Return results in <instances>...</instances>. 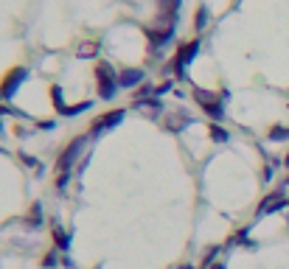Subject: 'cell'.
<instances>
[{"label": "cell", "mask_w": 289, "mask_h": 269, "mask_svg": "<svg viewBox=\"0 0 289 269\" xmlns=\"http://www.w3.org/2000/svg\"><path fill=\"white\" fill-rule=\"evenodd\" d=\"M99 50V45H82V50H79V56H93Z\"/></svg>", "instance_id": "obj_19"}, {"label": "cell", "mask_w": 289, "mask_h": 269, "mask_svg": "<svg viewBox=\"0 0 289 269\" xmlns=\"http://www.w3.org/2000/svg\"><path fill=\"white\" fill-rule=\"evenodd\" d=\"M90 106H93V101H82V104H76V106H65L59 115H82L85 110H90Z\"/></svg>", "instance_id": "obj_13"}, {"label": "cell", "mask_w": 289, "mask_h": 269, "mask_svg": "<svg viewBox=\"0 0 289 269\" xmlns=\"http://www.w3.org/2000/svg\"><path fill=\"white\" fill-rule=\"evenodd\" d=\"M85 143H87V138H76V140H71L68 146H65V152L59 154V163H57V185H59V188L68 185V180H71V168H73V163H76L79 152L85 149Z\"/></svg>", "instance_id": "obj_1"}, {"label": "cell", "mask_w": 289, "mask_h": 269, "mask_svg": "<svg viewBox=\"0 0 289 269\" xmlns=\"http://www.w3.org/2000/svg\"><path fill=\"white\" fill-rule=\"evenodd\" d=\"M281 208H286V199H283L281 194H269V196L261 202L258 216H264V213H275V210H281Z\"/></svg>", "instance_id": "obj_8"}, {"label": "cell", "mask_w": 289, "mask_h": 269, "mask_svg": "<svg viewBox=\"0 0 289 269\" xmlns=\"http://www.w3.org/2000/svg\"><path fill=\"white\" fill-rule=\"evenodd\" d=\"M0 96H3V90H0Z\"/></svg>", "instance_id": "obj_24"}, {"label": "cell", "mask_w": 289, "mask_h": 269, "mask_svg": "<svg viewBox=\"0 0 289 269\" xmlns=\"http://www.w3.org/2000/svg\"><path fill=\"white\" fill-rule=\"evenodd\" d=\"M269 140H289V126H275V129H269Z\"/></svg>", "instance_id": "obj_14"}, {"label": "cell", "mask_w": 289, "mask_h": 269, "mask_svg": "<svg viewBox=\"0 0 289 269\" xmlns=\"http://www.w3.org/2000/svg\"><path fill=\"white\" fill-rule=\"evenodd\" d=\"M54 244H57V250H62V252L71 247V236L65 233L59 224H54Z\"/></svg>", "instance_id": "obj_11"}, {"label": "cell", "mask_w": 289, "mask_h": 269, "mask_svg": "<svg viewBox=\"0 0 289 269\" xmlns=\"http://www.w3.org/2000/svg\"><path fill=\"white\" fill-rule=\"evenodd\" d=\"M211 138H213L216 143H225V140H227V132L219 126V124H213V126H211Z\"/></svg>", "instance_id": "obj_15"}, {"label": "cell", "mask_w": 289, "mask_h": 269, "mask_svg": "<svg viewBox=\"0 0 289 269\" xmlns=\"http://www.w3.org/2000/svg\"><path fill=\"white\" fill-rule=\"evenodd\" d=\"M194 98H197L199 106H202V112L211 115L213 120H222V118H225V110H222V104L213 98L211 92H205V90H199V87H197V90H194Z\"/></svg>", "instance_id": "obj_4"}, {"label": "cell", "mask_w": 289, "mask_h": 269, "mask_svg": "<svg viewBox=\"0 0 289 269\" xmlns=\"http://www.w3.org/2000/svg\"><path fill=\"white\" fill-rule=\"evenodd\" d=\"M0 129H3V120H0Z\"/></svg>", "instance_id": "obj_23"}, {"label": "cell", "mask_w": 289, "mask_h": 269, "mask_svg": "<svg viewBox=\"0 0 289 269\" xmlns=\"http://www.w3.org/2000/svg\"><path fill=\"white\" fill-rule=\"evenodd\" d=\"M124 110H110V112H104V115H99V118L93 120V126H90V132L93 134H99V132H107V129H113V126H118L121 120H124Z\"/></svg>", "instance_id": "obj_5"}, {"label": "cell", "mask_w": 289, "mask_h": 269, "mask_svg": "<svg viewBox=\"0 0 289 269\" xmlns=\"http://www.w3.org/2000/svg\"><path fill=\"white\" fill-rule=\"evenodd\" d=\"M216 252H219V247H211V250H205V255H202V269L213 266V258H216Z\"/></svg>", "instance_id": "obj_16"}, {"label": "cell", "mask_w": 289, "mask_h": 269, "mask_svg": "<svg viewBox=\"0 0 289 269\" xmlns=\"http://www.w3.org/2000/svg\"><path fill=\"white\" fill-rule=\"evenodd\" d=\"M43 266H45V269L57 266V255H54V252H48V255H45V258H43Z\"/></svg>", "instance_id": "obj_20"}, {"label": "cell", "mask_w": 289, "mask_h": 269, "mask_svg": "<svg viewBox=\"0 0 289 269\" xmlns=\"http://www.w3.org/2000/svg\"><path fill=\"white\" fill-rule=\"evenodd\" d=\"M171 90V82H163L160 87H155V96H163V92H169Z\"/></svg>", "instance_id": "obj_21"}, {"label": "cell", "mask_w": 289, "mask_h": 269, "mask_svg": "<svg viewBox=\"0 0 289 269\" xmlns=\"http://www.w3.org/2000/svg\"><path fill=\"white\" fill-rule=\"evenodd\" d=\"M146 36H149V42H152V48H160V45H166L174 36V26H166V28L155 31V28H146Z\"/></svg>", "instance_id": "obj_7"}, {"label": "cell", "mask_w": 289, "mask_h": 269, "mask_svg": "<svg viewBox=\"0 0 289 269\" xmlns=\"http://www.w3.org/2000/svg\"><path fill=\"white\" fill-rule=\"evenodd\" d=\"M157 6H160V12H163V17H166V20L174 22L177 8H180V0H157Z\"/></svg>", "instance_id": "obj_10"}, {"label": "cell", "mask_w": 289, "mask_h": 269, "mask_svg": "<svg viewBox=\"0 0 289 269\" xmlns=\"http://www.w3.org/2000/svg\"><path fill=\"white\" fill-rule=\"evenodd\" d=\"M51 98H54V104H57V110L62 112L65 110V104H62V90L59 87H51Z\"/></svg>", "instance_id": "obj_17"}, {"label": "cell", "mask_w": 289, "mask_h": 269, "mask_svg": "<svg viewBox=\"0 0 289 269\" xmlns=\"http://www.w3.org/2000/svg\"><path fill=\"white\" fill-rule=\"evenodd\" d=\"M143 78H146L143 70H124V73H118V87H138Z\"/></svg>", "instance_id": "obj_9"}, {"label": "cell", "mask_w": 289, "mask_h": 269, "mask_svg": "<svg viewBox=\"0 0 289 269\" xmlns=\"http://www.w3.org/2000/svg\"><path fill=\"white\" fill-rule=\"evenodd\" d=\"M197 50H199V40H191L188 45H180V48H177V54H174V73L177 76H185V68L194 62Z\"/></svg>", "instance_id": "obj_3"}, {"label": "cell", "mask_w": 289, "mask_h": 269, "mask_svg": "<svg viewBox=\"0 0 289 269\" xmlns=\"http://www.w3.org/2000/svg\"><path fill=\"white\" fill-rule=\"evenodd\" d=\"M26 76H29V70H26V68H15V70H9V76L3 78V84H0V90H3V98H12V96L20 90V84L26 82Z\"/></svg>", "instance_id": "obj_6"}, {"label": "cell", "mask_w": 289, "mask_h": 269, "mask_svg": "<svg viewBox=\"0 0 289 269\" xmlns=\"http://www.w3.org/2000/svg\"><path fill=\"white\" fill-rule=\"evenodd\" d=\"M208 269H225V264H213V266H208Z\"/></svg>", "instance_id": "obj_22"}, {"label": "cell", "mask_w": 289, "mask_h": 269, "mask_svg": "<svg viewBox=\"0 0 289 269\" xmlns=\"http://www.w3.org/2000/svg\"><path fill=\"white\" fill-rule=\"evenodd\" d=\"M96 84H99V96L104 101H110L118 90V73L113 70V64L96 62Z\"/></svg>", "instance_id": "obj_2"}, {"label": "cell", "mask_w": 289, "mask_h": 269, "mask_svg": "<svg viewBox=\"0 0 289 269\" xmlns=\"http://www.w3.org/2000/svg\"><path fill=\"white\" fill-rule=\"evenodd\" d=\"M205 17H208V12H205V6L197 12V31H202L205 28Z\"/></svg>", "instance_id": "obj_18"}, {"label": "cell", "mask_w": 289, "mask_h": 269, "mask_svg": "<svg viewBox=\"0 0 289 269\" xmlns=\"http://www.w3.org/2000/svg\"><path fill=\"white\" fill-rule=\"evenodd\" d=\"M29 222L31 227H40L43 224V205H40V202H34V205H31V213H29Z\"/></svg>", "instance_id": "obj_12"}]
</instances>
